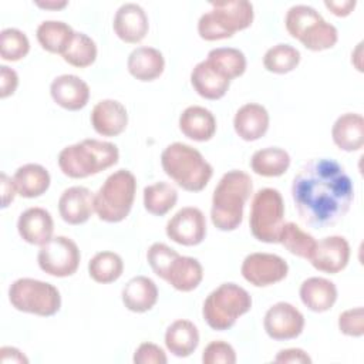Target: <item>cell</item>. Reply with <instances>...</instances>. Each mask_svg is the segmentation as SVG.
<instances>
[{"label":"cell","mask_w":364,"mask_h":364,"mask_svg":"<svg viewBox=\"0 0 364 364\" xmlns=\"http://www.w3.org/2000/svg\"><path fill=\"white\" fill-rule=\"evenodd\" d=\"M127 67L134 78L139 81H154L164 73L165 58L159 50L142 46L129 53Z\"/></svg>","instance_id":"cell-27"},{"label":"cell","mask_w":364,"mask_h":364,"mask_svg":"<svg viewBox=\"0 0 364 364\" xmlns=\"http://www.w3.org/2000/svg\"><path fill=\"white\" fill-rule=\"evenodd\" d=\"M290 166V155L279 146H269L256 151L250 159V168L255 173L266 178L283 175Z\"/></svg>","instance_id":"cell-31"},{"label":"cell","mask_w":364,"mask_h":364,"mask_svg":"<svg viewBox=\"0 0 364 364\" xmlns=\"http://www.w3.org/2000/svg\"><path fill=\"white\" fill-rule=\"evenodd\" d=\"M266 334L277 341L291 340L301 334L304 328V316L287 301H279L270 306L263 318Z\"/></svg>","instance_id":"cell-14"},{"label":"cell","mask_w":364,"mask_h":364,"mask_svg":"<svg viewBox=\"0 0 364 364\" xmlns=\"http://www.w3.org/2000/svg\"><path fill=\"white\" fill-rule=\"evenodd\" d=\"M178 200V191L168 182L159 181L144 188V208L155 216L166 215Z\"/></svg>","instance_id":"cell-35"},{"label":"cell","mask_w":364,"mask_h":364,"mask_svg":"<svg viewBox=\"0 0 364 364\" xmlns=\"http://www.w3.org/2000/svg\"><path fill=\"white\" fill-rule=\"evenodd\" d=\"M203 279V269L198 259L191 256H175L166 269L164 280L178 291L195 290Z\"/></svg>","instance_id":"cell-22"},{"label":"cell","mask_w":364,"mask_h":364,"mask_svg":"<svg viewBox=\"0 0 364 364\" xmlns=\"http://www.w3.org/2000/svg\"><path fill=\"white\" fill-rule=\"evenodd\" d=\"M166 236L182 246H196L206 236V219L203 212L195 206L179 209L166 223Z\"/></svg>","instance_id":"cell-13"},{"label":"cell","mask_w":364,"mask_h":364,"mask_svg":"<svg viewBox=\"0 0 364 364\" xmlns=\"http://www.w3.org/2000/svg\"><path fill=\"white\" fill-rule=\"evenodd\" d=\"M309 260L318 272L336 274L346 269L350 260V245L346 237L338 235L323 237L316 243Z\"/></svg>","instance_id":"cell-15"},{"label":"cell","mask_w":364,"mask_h":364,"mask_svg":"<svg viewBox=\"0 0 364 364\" xmlns=\"http://www.w3.org/2000/svg\"><path fill=\"white\" fill-rule=\"evenodd\" d=\"M331 138L337 148L354 152L364 145V118L357 112L340 115L331 128Z\"/></svg>","instance_id":"cell-25"},{"label":"cell","mask_w":364,"mask_h":364,"mask_svg":"<svg viewBox=\"0 0 364 364\" xmlns=\"http://www.w3.org/2000/svg\"><path fill=\"white\" fill-rule=\"evenodd\" d=\"M301 303L314 313H324L330 310L337 300L336 284L326 277H309L299 290Z\"/></svg>","instance_id":"cell-23"},{"label":"cell","mask_w":364,"mask_h":364,"mask_svg":"<svg viewBox=\"0 0 364 364\" xmlns=\"http://www.w3.org/2000/svg\"><path fill=\"white\" fill-rule=\"evenodd\" d=\"M165 346L175 357H188L199 346L198 327L185 318L175 320L165 331Z\"/></svg>","instance_id":"cell-28"},{"label":"cell","mask_w":364,"mask_h":364,"mask_svg":"<svg viewBox=\"0 0 364 364\" xmlns=\"http://www.w3.org/2000/svg\"><path fill=\"white\" fill-rule=\"evenodd\" d=\"M118 158L119 151L115 144L100 139H82L63 148L57 161L65 176L81 179L114 166Z\"/></svg>","instance_id":"cell-3"},{"label":"cell","mask_w":364,"mask_h":364,"mask_svg":"<svg viewBox=\"0 0 364 364\" xmlns=\"http://www.w3.org/2000/svg\"><path fill=\"white\" fill-rule=\"evenodd\" d=\"M212 9L198 21V33L206 41L232 37L236 31L247 28L255 17L253 4L246 0L213 1Z\"/></svg>","instance_id":"cell-5"},{"label":"cell","mask_w":364,"mask_h":364,"mask_svg":"<svg viewBox=\"0 0 364 364\" xmlns=\"http://www.w3.org/2000/svg\"><path fill=\"white\" fill-rule=\"evenodd\" d=\"M253 191L250 175L240 169L223 173L212 195L210 220L219 230L230 232L240 226L243 209Z\"/></svg>","instance_id":"cell-2"},{"label":"cell","mask_w":364,"mask_h":364,"mask_svg":"<svg viewBox=\"0 0 364 364\" xmlns=\"http://www.w3.org/2000/svg\"><path fill=\"white\" fill-rule=\"evenodd\" d=\"M291 199L304 225L326 229L347 215L354 199V186L337 161L314 158L293 178Z\"/></svg>","instance_id":"cell-1"},{"label":"cell","mask_w":364,"mask_h":364,"mask_svg":"<svg viewBox=\"0 0 364 364\" xmlns=\"http://www.w3.org/2000/svg\"><path fill=\"white\" fill-rule=\"evenodd\" d=\"M240 273L250 284L267 287L282 282L287 276L289 264L279 255L256 252L243 259Z\"/></svg>","instance_id":"cell-12"},{"label":"cell","mask_w":364,"mask_h":364,"mask_svg":"<svg viewBox=\"0 0 364 364\" xmlns=\"http://www.w3.org/2000/svg\"><path fill=\"white\" fill-rule=\"evenodd\" d=\"M36 4H37L38 7H43V9L58 10V9H63V7H65L68 3H67V1H37Z\"/></svg>","instance_id":"cell-49"},{"label":"cell","mask_w":364,"mask_h":364,"mask_svg":"<svg viewBox=\"0 0 364 364\" xmlns=\"http://www.w3.org/2000/svg\"><path fill=\"white\" fill-rule=\"evenodd\" d=\"M91 125L102 136H117L122 134L128 124L127 108L117 100H101L91 111Z\"/></svg>","instance_id":"cell-18"},{"label":"cell","mask_w":364,"mask_h":364,"mask_svg":"<svg viewBox=\"0 0 364 364\" xmlns=\"http://www.w3.org/2000/svg\"><path fill=\"white\" fill-rule=\"evenodd\" d=\"M206 63L226 80L240 77L246 71V57L239 48L218 47L208 53Z\"/></svg>","instance_id":"cell-32"},{"label":"cell","mask_w":364,"mask_h":364,"mask_svg":"<svg viewBox=\"0 0 364 364\" xmlns=\"http://www.w3.org/2000/svg\"><path fill=\"white\" fill-rule=\"evenodd\" d=\"M122 303L134 313H145L158 301V287L146 276H135L122 289Z\"/></svg>","instance_id":"cell-26"},{"label":"cell","mask_w":364,"mask_h":364,"mask_svg":"<svg viewBox=\"0 0 364 364\" xmlns=\"http://www.w3.org/2000/svg\"><path fill=\"white\" fill-rule=\"evenodd\" d=\"M51 98L57 105L68 111L84 108L90 100V87L74 74H61L51 81Z\"/></svg>","instance_id":"cell-17"},{"label":"cell","mask_w":364,"mask_h":364,"mask_svg":"<svg viewBox=\"0 0 364 364\" xmlns=\"http://www.w3.org/2000/svg\"><path fill=\"white\" fill-rule=\"evenodd\" d=\"M136 179L128 169L111 173L94 195V212L108 223L124 220L134 205Z\"/></svg>","instance_id":"cell-7"},{"label":"cell","mask_w":364,"mask_h":364,"mask_svg":"<svg viewBox=\"0 0 364 364\" xmlns=\"http://www.w3.org/2000/svg\"><path fill=\"white\" fill-rule=\"evenodd\" d=\"M181 132L193 141H209L216 132V119L213 114L200 105H191L185 108L179 117Z\"/></svg>","instance_id":"cell-24"},{"label":"cell","mask_w":364,"mask_h":364,"mask_svg":"<svg viewBox=\"0 0 364 364\" xmlns=\"http://www.w3.org/2000/svg\"><path fill=\"white\" fill-rule=\"evenodd\" d=\"M122 272V257L115 252H98L88 262V274L97 283H112L121 277Z\"/></svg>","instance_id":"cell-34"},{"label":"cell","mask_w":364,"mask_h":364,"mask_svg":"<svg viewBox=\"0 0 364 364\" xmlns=\"http://www.w3.org/2000/svg\"><path fill=\"white\" fill-rule=\"evenodd\" d=\"M0 361L3 364L6 363H17V364H26L28 363V358L16 347H10V346H4L0 348Z\"/></svg>","instance_id":"cell-47"},{"label":"cell","mask_w":364,"mask_h":364,"mask_svg":"<svg viewBox=\"0 0 364 364\" xmlns=\"http://www.w3.org/2000/svg\"><path fill=\"white\" fill-rule=\"evenodd\" d=\"M71 26L61 20H46L38 24L36 36L40 46L54 54H63L74 36Z\"/></svg>","instance_id":"cell-33"},{"label":"cell","mask_w":364,"mask_h":364,"mask_svg":"<svg viewBox=\"0 0 364 364\" xmlns=\"http://www.w3.org/2000/svg\"><path fill=\"white\" fill-rule=\"evenodd\" d=\"M277 243L284 246V249H287L291 255L309 260L317 242L299 225H296L294 222H287L282 226Z\"/></svg>","instance_id":"cell-36"},{"label":"cell","mask_w":364,"mask_h":364,"mask_svg":"<svg viewBox=\"0 0 364 364\" xmlns=\"http://www.w3.org/2000/svg\"><path fill=\"white\" fill-rule=\"evenodd\" d=\"M284 26L287 33L310 51L328 50L338 40L337 28L307 4L291 6L286 13Z\"/></svg>","instance_id":"cell-6"},{"label":"cell","mask_w":364,"mask_h":364,"mask_svg":"<svg viewBox=\"0 0 364 364\" xmlns=\"http://www.w3.org/2000/svg\"><path fill=\"white\" fill-rule=\"evenodd\" d=\"M164 172L188 192L202 191L213 175L212 165L193 146L183 142L168 145L161 154Z\"/></svg>","instance_id":"cell-4"},{"label":"cell","mask_w":364,"mask_h":364,"mask_svg":"<svg viewBox=\"0 0 364 364\" xmlns=\"http://www.w3.org/2000/svg\"><path fill=\"white\" fill-rule=\"evenodd\" d=\"M324 6L337 17H346L348 16L354 7L355 1L353 0H344V1H324Z\"/></svg>","instance_id":"cell-48"},{"label":"cell","mask_w":364,"mask_h":364,"mask_svg":"<svg viewBox=\"0 0 364 364\" xmlns=\"http://www.w3.org/2000/svg\"><path fill=\"white\" fill-rule=\"evenodd\" d=\"M269 121V112L263 105L247 102L236 111L233 128L243 141H256L267 132Z\"/></svg>","instance_id":"cell-21"},{"label":"cell","mask_w":364,"mask_h":364,"mask_svg":"<svg viewBox=\"0 0 364 364\" xmlns=\"http://www.w3.org/2000/svg\"><path fill=\"white\" fill-rule=\"evenodd\" d=\"M135 364H165L168 361L165 351L154 343H142L134 353Z\"/></svg>","instance_id":"cell-43"},{"label":"cell","mask_w":364,"mask_h":364,"mask_svg":"<svg viewBox=\"0 0 364 364\" xmlns=\"http://www.w3.org/2000/svg\"><path fill=\"white\" fill-rule=\"evenodd\" d=\"M338 330L348 337H361L364 334V310L354 307L338 316Z\"/></svg>","instance_id":"cell-42"},{"label":"cell","mask_w":364,"mask_h":364,"mask_svg":"<svg viewBox=\"0 0 364 364\" xmlns=\"http://www.w3.org/2000/svg\"><path fill=\"white\" fill-rule=\"evenodd\" d=\"M284 223V202L274 188L259 189L250 205L249 226L252 235L264 243H277Z\"/></svg>","instance_id":"cell-10"},{"label":"cell","mask_w":364,"mask_h":364,"mask_svg":"<svg viewBox=\"0 0 364 364\" xmlns=\"http://www.w3.org/2000/svg\"><path fill=\"white\" fill-rule=\"evenodd\" d=\"M300 51L290 44H276L270 47L263 57V65L267 71L274 74H287L293 71L300 63Z\"/></svg>","instance_id":"cell-38"},{"label":"cell","mask_w":364,"mask_h":364,"mask_svg":"<svg viewBox=\"0 0 364 364\" xmlns=\"http://www.w3.org/2000/svg\"><path fill=\"white\" fill-rule=\"evenodd\" d=\"M203 364H235L236 351L235 348L222 340L210 341L202 353Z\"/></svg>","instance_id":"cell-41"},{"label":"cell","mask_w":364,"mask_h":364,"mask_svg":"<svg viewBox=\"0 0 364 364\" xmlns=\"http://www.w3.org/2000/svg\"><path fill=\"white\" fill-rule=\"evenodd\" d=\"M81 255L77 243L67 236H53L40 246L37 262L43 272L54 277H68L80 266Z\"/></svg>","instance_id":"cell-11"},{"label":"cell","mask_w":364,"mask_h":364,"mask_svg":"<svg viewBox=\"0 0 364 364\" xmlns=\"http://www.w3.org/2000/svg\"><path fill=\"white\" fill-rule=\"evenodd\" d=\"M58 212L68 225L85 223L94 212V193L85 186L67 188L58 199Z\"/></svg>","instance_id":"cell-19"},{"label":"cell","mask_w":364,"mask_h":364,"mask_svg":"<svg viewBox=\"0 0 364 364\" xmlns=\"http://www.w3.org/2000/svg\"><path fill=\"white\" fill-rule=\"evenodd\" d=\"M1 208H7L10 202H13L16 193H17V189L14 186V182L11 178H9L4 172L1 173Z\"/></svg>","instance_id":"cell-46"},{"label":"cell","mask_w":364,"mask_h":364,"mask_svg":"<svg viewBox=\"0 0 364 364\" xmlns=\"http://www.w3.org/2000/svg\"><path fill=\"white\" fill-rule=\"evenodd\" d=\"M50 181L51 178L48 171L40 164H26L20 166L13 176L17 193L28 199L46 193L50 186Z\"/></svg>","instance_id":"cell-30"},{"label":"cell","mask_w":364,"mask_h":364,"mask_svg":"<svg viewBox=\"0 0 364 364\" xmlns=\"http://www.w3.org/2000/svg\"><path fill=\"white\" fill-rule=\"evenodd\" d=\"M17 85H18L17 73L7 65H1L0 67V97L6 98L14 94V91L17 90Z\"/></svg>","instance_id":"cell-44"},{"label":"cell","mask_w":364,"mask_h":364,"mask_svg":"<svg viewBox=\"0 0 364 364\" xmlns=\"http://www.w3.org/2000/svg\"><path fill=\"white\" fill-rule=\"evenodd\" d=\"M20 237L30 245H44L53 237L54 222L51 213L44 208L33 206L20 213L17 220Z\"/></svg>","instance_id":"cell-20"},{"label":"cell","mask_w":364,"mask_h":364,"mask_svg":"<svg viewBox=\"0 0 364 364\" xmlns=\"http://www.w3.org/2000/svg\"><path fill=\"white\" fill-rule=\"evenodd\" d=\"M112 27L118 38L129 44H136L148 34V16L139 4L125 3L115 11Z\"/></svg>","instance_id":"cell-16"},{"label":"cell","mask_w":364,"mask_h":364,"mask_svg":"<svg viewBox=\"0 0 364 364\" xmlns=\"http://www.w3.org/2000/svg\"><path fill=\"white\" fill-rule=\"evenodd\" d=\"M274 363H297V364H306V363H311L310 355L301 350V348H286V350H280L277 353V355L274 357Z\"/></svg>","instance_id":"cell-45"},{"label":"cell","mask_w":364,"mask_h":364,"mask_svg":"<svg viewBox=\"0 0 364 364\" xmlns=\"http://www.w3.org/2000/svg\"><path fill=\"white\" fill-rule=\"evenodd\" d=\"M250 309L252 297L246 289L236 283H222L205 299L202 316L210 328L225 331Z\"/></svg>","instance_id":"cell-8"},{"label":"cell","mask_w":364,"mask_h":364,"mask_svg":"<svg viewBox=\"0 0 364 364\" xmlns=\"http://www.w3.org/2000/svg\"><path fill=\"white\" fill-rule=\"evenodd\" d=\"M9 300L16 310L41 317L54 316L61 307L58 289L31 277L14 280L9 287Z\"/></svg>","instance_id":"cell-9"},{"label":"cell","mask_w":364,"mask_h":364,"mask_svg":"<svg viewBox=\"0 0 364 364\" xmlns=\"http://www.w3.org/2000/svg\"><path fill=\"white\" fill-rule=\"evenodd\" d=\"M191 84L202 98L219 100L228 92L230 81L218 74L206 60H203L193 67L191 73Z\"/></svg>","instance_id":"cell-29"},{"label":"cell","mask_w":364,"mask_h":364,"mask_svg":"<svg viewBox=\"0 0 364 364\" xmlns=\"http://www.w3.org/2000/svg\"><path fill=\"white\" fill-rule=\"evenodd\" d=\"M30 51L27 36L14 27L3 28L0 33V55L6 61H18Z\"/></svg>","instance_id":"cell-39"},{"label":"cell","mask_w":364,"mask_h":364,"mask_svg":"<svg viewBox=\"0 0 364 364\" xmlns=\"http://www.w3.org/2000/svg\"><path fill=\"white\" fill-rule=\"evenodd\" d=\"M61 55L70 65L85 68L90 67L97 58V44L85 33L75 31Z\"/></svg>","instance_id":"cell-37"},{"label":"cell","mask_w":364,"mask_h":364,"mask_svg":"<svg viewBox=\"0 0 364 364\" xmlns=\"http://www.w3.org/2000/svg\"><path fill=\"white\" fill-rule=\"evenodd\" d=\"M179 253L172 249L171 246L161 243V242H155L149 246L148 252H146V260L152 269V272L164 279L168 266L171 264V262L175 259V256H178Z\"/></svg>","instance_id":"cell-40"}]
</instances>
